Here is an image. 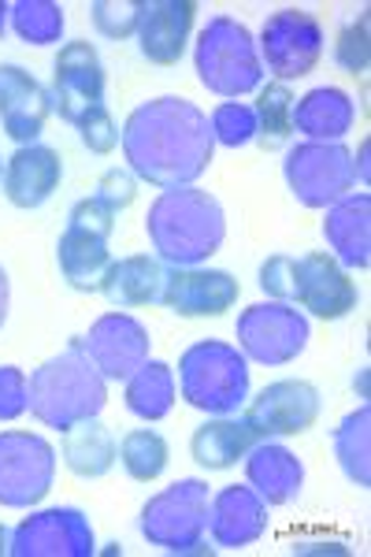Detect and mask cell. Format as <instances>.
Here are the masks:
<instances>
[{"mask_svg": "<svg viewBox=\"0 0 371 557\" xmlns=\"http://www.w3.org/2000/svg\"><path fill=\"white\" fill-rule=\"evenodd\" d=\"M212 131L208 115L183 97H160L134 108L123 127V152L131 172L160 190L194 183L212 164Z\"/></svg>", "mask_w": 371, "mask_h": 557, "instance_id": "cell-1", "label": "cell"}, {"mask_svg": "<svg viewBox=\"0 0 371 557\" xmlns=\"http://www.w3.org/2000/svg\"><path fill=\"white\" fill-rule=\"evenodd\" d=\"M145 231L168 264L197 268L201 260L220 253L223 238H227V215L208 190L175 186L152 201Z\"/></svg>", "mask_w": 371, "mask_h": 557, "instance_id": "cell-2", "label": "cell"}, {"mask_svg": "<svg viewBox=\"0 0 371 557\" xmlns=\"http://www.w3.org/2000/svg\"><path fill=\"white\" fill-rule=\"evenodd\" d=\"M104 401V375L89 364L78 338L30 375V412L57 431H67L83 420H97Z\"/></svg>", "mask_w": 371, "mask_h": 557, "instance_id": "cell-3", "label": "cell"}, {"mask_svg": "<svg viewBox=\"0 0 371 557\" xmlns=\"http://www.w3.org/2000/svg\"><path fill=\"white\" fill-rule=\"evenodd\" d=\"M260 286L275 301H297V309H309L320 320H342L357 309V283L342 272L331 253L305 257H268L260 264Z\"/></svg>", "mask_w": 371, "mask_h": 557, "instance_id": "cell-4", "label": "cell"}, {"mask_svg": "<svg viewBox=\"0 0 371 557\" xmlns=\"http://www.w3.org/2000/svg\"><path fill=\"white\" fill-rule=\"evenodd\" d=\"M178 394L186 398V406L208 412V417H231L246 406L249 398V364L246 354L238 346L205 343L189 346L178 361Z\"/></svg>", "mask_w": 371, "mask_h": 557, "instance_id": "cell-5", "label": "cell"}, {"mask_svg": "<svg viewBox=\"0 0 371 557\" xmlns=\"http://www.w3.org/2000/svg\"><path fill=\"white\" fill-rule=\"evenodd\" d=\"M194 64L208 94L227 97V101H238V97L264 86V67H260L252 34L231 15H215L205 26L197 38Z\"/></svg>", "mask_w": 371, "mask_h": 557, "instance_id": "cell-6", "label": "cell"}, {"mask_svg": "<svg viewBox=\"0 0 371 557\" xmlns=\"http://www.w3.org/2000/svg\"><path fill=\"white\" fill-rule=\"evenodd\" d=\"M115 209H108L97 197H86L71 209L67 231L57 242L60 272L67 278L71 290L94 294L101 290L108 268H112V253H108V238L115 231Z\"/></svg>", "mask_w": 371, "mask_h": 557, "instance_id": "cell-7", "label": "cell"}, {"mask_svg": "<svg viewBox=\"0 0 371 557\" xmlns=\"http://www.w3.org/2000/svg\"><path fill=\"white\" fill-rule=\"evenodd\" d=\"M208 502L212 498H208L205 480H178L175 487L145 502L141 535L171 554H205Z\"/></svg>", "mask_w": 371, "mask_h": 557, "instance_id": "cell-8", "label": "cell"}, {"mask_svg": "<svg viewBox=\"0 0 371 557\" xmlns=\"http://www.w3.org/2000/svg\"><path fill=\"white\" fill-rule=\"evenodd\" d=\"M283 172L305 209H331L357 186V160L338 141H305V146L289 149Z\"/></svg>", "mask_w": 371, "mask_h": 557, "instance_id": "cell-9", "label": "cell"}, {"mask_svg": "<svg viewBox=\"0 0 371 557\" xmlns=\"http://www.w3.org/2000/svg\"><path fill=\"white\" fill-rule=\"evenodd\" d=\"M323 41L327 38H323V26L316 15L301 12V8H279L260 30V67H268L275 83L301 78L320 64Z\"/></svg>", "mask_w": 371, "mask_h": 557, "instance_id": "cell-10", "label": "cell"}, {"mask_svg": "<svg viewBox=\"0 0 371 557\" xmlns=\"http://www.w3.org/2000/svg\"><path fill=\"white\" fill-rule=\"evenodd\" d=\"M57 450L30 431H0V506H38L52 491Z\"/></svg>", "mask_w": 371, "mask_h": 557, "instance_id": "cell-11", "label": "cell"}, {"mask_svg": "<svg viewBox=\"0 0 371 557\" xmlns=\"http://www.w3.org/2000/svg\"><path fill=\"white\" fill-rule=\"evenodd\" d=\"M238 346L242 354L260 364H289L309 346V320L286 301L252 305L238 317Z\"/></svg>", "mask_w": 371, "mask_h": 557, "instance_id": "cell-12", "label": "cell"}, {"mask_svg": "<svg viewBox=\"0 0 371 557\" xmlns=\"http://www.w3.org/2000/svg\"><path fill=\"white\" fill-rule=\"evenodd\" d=\"M52 112L63 123L78 127L94 108H104V67L89 41H67L57 52V78H52Z\"/></svg>", "mask_w": 371, "mask_h": 557, "instance_id": "cell-13", "label": "cell"}, {"mask_svg": "<svg viewBox=\"0 0 371 557\" xmlns=\"http://www.w3.org/2000/svg\"><path fill=\"white\" fill-rule=\"evenodd\" d=\"M320 417V391L305 380L268 383L246 409V424L260 438H283L309 431Z\"/></svg>", "mask_w": 371, "mask_h": 557, "instance_id": "cell-14", "label": "cell"}, {"mask_svg": "<svg viewBox=\"0 0 371 557\" xmlns=\"http://www.w3.org/2000/svg\"><path fill=\"white\" fill-rule=\"evenodd\" d=\"M89 364L104 375V380L126 383L138 368L149 361V331L141 327L126 312H108L89 327L86 338H78Z\"/></svg>", "mask_w": 371, "mask_h": 557, "instance_id": "cell-15", "label": "cell"}, {"mask_svg": "<svg viewBox=\"0 0 371 557\" xmlns=\"http://www.w3.org/2000/svg\"><path fill=\"white\" fill-rule=\"evenodd\" d=\"M15 557H89L94 528L78 509H45L12 532Z\"/></svg>", "mask_w": 371, "mask_h": 557, "instance_id": "cell-16", "label": "cell"}, {"mask_svg": "<svg viewBox=\"0 0 371 557\" xmlns=\"http://www.w3.org/2000/svg\"><path fill=\"white\" fill-rule=\"evenodd\" d=\"M52 115V97L20 64H0V123L20 146H34Z\"/></svg>", "mask_w": 371, "mask_h": 557, "instance_id": "cell-17", "label": "cell"}, {"mask_svg": "<svg viewBox=\"0 0 371 557\" xmlns=\"http://www.w3.org/2000/svg\"><path fill=\"white\" fill-rule=\"evenodd\" d=\"M242 286L231 272L215 268H171L164 278L160 305H168L178 317H220L238 301Z\"/></svg>", "mask_w": 371, "mask_h": 557, "instance_id": "cell-18", "label": "cell"}, {"mask_svg": "<svg viewBox=\"0 0 371 557\" xmlns=\"http://www.w3.org/2000/svg\"><path fill=\"white\" fill-rule=\"evenodd\" d=\"M268 532V502L260 498L252 487H223L208 502V524L205 535L215 546H227V550H242V546L257 543Z\"/></svg>", "mask_w": 371, "mask_h": 557, "instance_id": "cell-19", "label": "cell"}, {"mask_svg": "<svg viewBox=\"0 0 371 557\" xmlns=\"http://www.w3.org/2000/svg\"><path fill=\"white\" fill-rule=\"evenodd\" d=\"M194 15H197L194 0H145L141 23H138L141 57L157 67H175L186 52Z\"/></svg>", "mask_w": 371, "mask_h": 557, "instance_id": "cell-20", "label": "cell"}, {"mask_svg": "<svg viewBox=\"0 0 371 557\" xmlns=\"http://www.w3.org/2000/svg\"><path fill=\"white\" fill-rule=\"evenodd\" d=\"M60 178H63L60 152L34 141V146H20L8 157L0 183H4V197L15 209H41L60 190Z\"/></svg>", "mask_w": 371, "mask_h": 557, "instance_id": "cell-21", "label": "cell"}, {"mask_svg": "<svg viewBox=\"0 0 371 557\" xmlns=\"http://www.w3.org/2000/svg\"><path fill=\"white\" fill-rule=\"evenodd\" d=\"M323 238H327V246L342 264L364 272L371 264V197L349 194L334 201L327 209V220H323Z\"/></svg>", "mask_w": 371, "mask_h": 557, "instance_id": "cell-22", "label": "cell"}, {"mask_svg": "<svg viewBox=\"0 0 371 557\" xmlns=\"http://www.w3.org/2000/svg\"><path fill=\"white\" fill-rule=\"evenodd\" d=\"M246 475H249V487L257 491L268 506H289V502L301 494L305 469L286 446L260 438L246 454Z\"/></svg>", "mask_w": 371, "mask_h": 557, "instance_id": "cell-23", "label": "cell"}, {"mask_svg": "<svg viewBox=\"0 0 371 557\" xmlns=\"http://www.w3.org/2000/svg\"><path fill=\"white\" fill-rule=\"evenodd\" d=\"M164 278H168L164 260H157L149 253H134V257L112 260V268H108L104 283H101V294L115 309H141V305L160 301Z\"/></svg>", "mask_w": 371, "mask_h": 557, "instance_id": "cell-24", "label": "cell"}, {"mask_svg": "<svg viewBox=\"0 0 371 557\" xmlns=\"http://www.w3.org/2000/svg\"><path fill=\"white\" fill-rule=\"evenodd\" d=\"M289 123H294V131L309 134L312 141H338L342 134H349L353 123H357V104H353V97L342 94V89L320 86V89H309L305 97H297Z\"/></svg>", "mask_w": 371, "mask_h": 557, "instance_id": "cell-25", "label": "cell"}, {"mask_svg": "<svg viewBox=\"0 0 371 557\" xmlns=\"http://www.w3.org/2000/svg\"><path fill=\"white\" fill-rule=\"evenodd\" d=\"M252 446H257V435L249 431L246 417H215L208 420L194 431V438H189V454H194V461L201 465L208 472H223V469H234V465L246 457Z\"/></svg>", "mask_w": 371, "mask_h": 557, "instance_id": "cell-26", "label": "cell"}, {"mask_svg": "<svg viewBox=\"0 0 371 557\" xmlns=\"http://www.w3.org/2000/svg\"><path fill=\"white\" fill-rule=\"evenodd\" d=\"M115 457H120V446L112 431L97 420H83L63 431V465L83 480H101L104 472H112Z\"/></svg>", "mask_w": 371, "mask_h": 557, "instance_id": "cell-27", "label": "cell"}, {"mask_svg": "<svg viewBox=\"0 0 371 557\" xmlns=\"http://www.w3.org/2000/svg\"><path fill=\"white\" fill-rule=\"evenodd\" d=\"M175 372L164 361H145L138 372L126 380V409L141 420H164L175 406Z\"/></svg>", "mask_w": 371, "mask_h": 557, "instance_id": "cell-28", "label": "cell"}, {"mask_svg": "<svg viewBox=\"0 0 371 557\" xmlns=\"http://www.w3.org/2000/svg\"><path fill=\"white\" fill-rule=\"evenodd\" d=\"M334 454L357 487H371V409H357L334 431Z\"/></svg>", "mask_w": 371, "mask_h": 557, "instance_id": "cell-29", "label": "cell"}, {"mask_svg": "<svg viewBox=\"0 0 371 557\" xmlns=\"http://www.w3.org/2000/svg\"><path fill=\"white\" fill-rule=\"evenodd\" d=\"M294 101L297 97L289 94L286 83H268L260 86V97L257 104H252V112H257V141L268 149L283 146L289 141V134H294V123H289V115H294Z\"/></svg>", "mask_w": 371, "mask_h": 557, "instance_id": "cell-30", "label": "cell"}, {"mask_svg": "<svg viewBox=\"0 0 371 557\" xmlns=\"http://www.w3.org/2000/svg\"><path fill=\"white\" fill-rule=\"evenodd\" d=\"M120 461H123V469H126L131 480H138V483L160 480L164 469H168L164 435H160V431H152V428H138V431H131V435H123Z\"/></svg>", "mask_w": 371, "mask_h": 557, "instance_id": "cell-31", "label": "cell"}, {"mask_svg": "<svg viewBox=\"0 0 371 557\" xmlns=\"http://www.w3.org/2000/svg\"><path fill=\"white\" fill-rule=\"evenodd\" d=\"M8 15L26 45H52L63 34V8L52 0H20L8 8Z\"/></svg>", "mask_w": 371, "mask_h": 557, "instance_id": "cell-32", "label": "cell"}, {"mask_svg": "<svg viewBox=\"0 0 371 557\" xmlns=\"http://www.w3.org/2000/svg\"><path fill=\"white\" fill-rule=\"evenodd\" d=\"M208 131H212V141H220V146L242 149L249 141H257V112H252V104L223 101L208 120Z\"/></svg>", "mask_w": 371, "mask_h": 557, "instance_id": "cell-33", "label": "cell"}, {"mask_svg": "<svg viewBox=\"0 0 371 557\" xmlns=\"http://www.w3.org/2000/svg\"><path fill=\"white\" fill-rule=\"evenodd\" d=\"M141 8H145V0H94L89 15H94V26L104 38L123 41V38H131V34H138Z\"/></svg>", "mask_w": 371, "mask_h": 557, "instance_id": "cell-34", "label": "cell"}, {"mask_svg": "<svg viewBox=\"0 0 371 557\" xmlns=\"http://www.w3.org/2000/svg\"><path fill=\"white\" fill-rule=\"evenodd\" d=\"M334 60L349 71V75H364L368 71V15L360 12L357 23H349L334 41Z\"/></svg>", "mask_w": 371, "mask_h": 557, "instance_id": "cell-35", "label": "cell"}, {"mask_svg": "<svg viewBox=\"0 0 371 557\" xmlns=\"http://www.w3.org/2000/svg\"><path fill=\"white\" fill-rule=\"evenodd\" d=\"M30 409V375L15 364L0 368V420H20Z\"/></svg>", "mask_w": 371, "mask_h": 557, "instance_id": "cell-36", "label": "cell"}, {"mask_svg": "<svg viewBox=\"0 0 371 557\" xmlns=\"http://www.w3.org/2000/svg\"><path fill=\"white\" fill-rule=\"evenodd\" d=\"M78 138H83V146L89 152H112L115 146H120V127H115L112 112L108 108H94V112L86 115L83 123H78Z\"/></svg>", "mask_w": 371, "mask_h": 557, "instance_id": "cell-37", "label": "cell"}, {"mask_svg": "<svg viewBox=\"0 0 371 557\" xmlns=\"http://www.w3.org/2000/svg\"><path fill=\"white\" fill-rule=\"evenodd\" d=\"M97 201H104L108 209L123 212L126 205H134V197H138V183H134V175L120 172V168H112V172L101 175V183H97L94 190Z\"/></svg>", "mask_w": 371, "mask_h": 557, "instance_id": "cell-38", "label": "cell"}, {"mask_svg": "<svg viewBox=\"0 0 371 557\" xmlns=\"http://www.w3.org/2000/svg\"><path fill=\"white\" fill-rule=\"evenodd\" d=\"M4 317H8V275L0 268V327H4Z\"/></svg>", "mask_w": 371, "mask_h": 557, "instance_id": "cell-39", "label": "cell"}, {"mask_svg": "<svg viewBox=\"0 0 371 557\" xmlns=\"http://www.w3.org/2000/svg\"><path fill=\"white\" fill-rule=\"evenodd\" d=\"M0 554H12V532L0 528Z\"/></svg>", "mask_w": 371, "mask_h": 557, "instance_id": "cell-40", "label": "cell"}, {"mask_svg": "<svg viewBox=\"0 0 371 557\" xmlns=\"http://www.w3.org/2000/svg\"><path fill=\"white\" fill-rule=\"evenodd\" d=\"M8 8H12V4H4V0H0V34H4V23H8Z\"/></svg>", "mask_w": 371, "mask_h": 557, "instance_id": "cell-41", "label": "cell"}, {"mask_svg": "<svg viewBox=\"0 0 371 557\" xmlns=\"http://www.w3.org/2000/svg\"><path fill=\"white\" fill-rule=\"evenodd\" d=\"M0 175H4V164H0Z\"/></svg>", "mask_w": 371, "mask_h": 557, "instance_id": "cell-42", "label": "cell"}]
</instances>
